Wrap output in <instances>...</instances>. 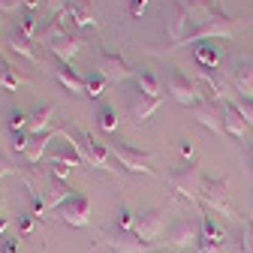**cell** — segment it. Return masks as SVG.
<instances>
[{
	"label": "cell",
	"instance_id": "obj_1",
	"mask_svg": "<svg viewBox=\"0 0 253 253\" xmlns=\"http://www.w3.org/2000/svg\"><path fill=\"white\" fill-rule=\"evenodd\" d=\"M235 34V18H229L223 9H217L193 24L184 27V37L178 40V45H187V42H205V40H229ZM175 45V48H178Z\"/></svg>",
	"mask_w": 253,
	"mask_h": 253
},
{
	"label": "cell",
	"instance_id": "obj_2",
	"mask_svg": "<svg viewBox=\"0 0 253 253\" xmlns=\"http://www.w3.org/2000/svg\"><path fill=\"white\" fill-rule=\"evenodd\" d=\"M217 9H220L217 0H175V18L169 21V42H172V48L184 37L187 24H193V21H199V18L217 12Z\"/></svg>",
	"mask_w": 253,
	"mask_h": 253
},
{
	"label": "cell",
	"instance_id": "obj_3",
	"mask_svg": "<svg viewBox=\"0 0 253 253\" xmlns=\"http://www.w3.org/2000/svg\"><path fill=\"white\" fill-rule=\"evenodd\" d=\"M67 139L79 148V154H82V160L84 163H90V166H97V169H106V172H115L118 166H112V151L100 142V139H93L90 133H84V130H67Z\"/></svg>",
	"mask_w": 253,
	"mask_h": 253
},
{
	"label": "cell",
	"instance_id": "obj_4",
	"mask_svg": "<svg viewBox=\"0 0 253 253\" xmlns=\"http://www.w3.org/2000/svg\"><path fill=\"white\" fill-rule=\"evenodd\" d=\"M199 202L205 211L223 214V217H235V208L229 202V181L226 178H205L202 190H199Z\"/></svg>",
	"mask_w": 253,
	"mask_h": 253
},
{
	"label": "cell",
	"instance_id": "obj_5",
	"mask_svg": "<svg viewBox=\"0 0 253 253\" xmlns=\"http://www.w3.org/2000/svg\"><path fill=\"white\" fill-rule=\"evenodd\" d=\"M199 223H193V220H187V217H178L172 220V226L166 232V244L178 253H199Z\"/></svg>",
	"mask_w": 253,
	"mask_h": 253
},
{
	"label": "cell",
	"instance_id": "obj_6",
	"mask_svg": "<svg viewBox=\"0 0 253 253\" xmlns=\"http://www.w3.org/2000/svg\"><path fill=\"white\" fill-rule=\"evenodd\" d=\"M202 181H205V175H202V169L193 166V163H190V166H178V169L169 172V187L175 190L178 196L190 199V202H199Z\"/></svg>",
	"mask_w": 253,
	"mask_h": 253
},
{
	"label": "cell",
	"instance_id": "obj_7",
	"mask_svg": "<svg viewBox=\"0 0 253 253\" xmlns=\"http://www.w3.org/2000/svg\"><path fill=\"white\" fill-rule=\"evenodd\" d=\"M57 217L63 223H70V226H87L90 223V199L82 193V190H76L70 199H63L57 205Z\"/></svg>",
	"mask_w": 253,
	"mask_h": 253
},
{
	"label": "cell",
	"instance_id": "obj_8",
	"mask_svg": "<svg viewBox=\"0 0 253 253\" xmlns=\"http://www.w3.org/2000/svg\"><path fill=\"white\" fill-rule=\"evenodd\" d=\"M93 70H97L100 76H106V82H124V79L133 76L126 57L118 54V51H109V48H103V51L97 54V60H93Z\"/></svg>",
	"mask_w": 253,
	"mask_h": 253
},
{
	"label": "cell",
	"instance_id": "obj_9",
	"mask_svg": "<svg viewBox=\"0 0 253 253\" xmlns=\"http://www.w3.org/2000/svg\"><path fill=\"white\" fill-rule=\"evenodd\" d=\"M109 151H112V157L118 160V166L130 169V172H145V175H154V166H151V154H148V151L130 148V145H124V142H115Z\"/></svg>",
	"mask_w": 253,
	"mask_h": 253
},
{
	"label": "cell",
	"instance_id": "obj_10",
	"mask_svg": "<svg viewBox=\"0 0 253 253\" xmlns=\"http://www.w3.org/2000/svg\"><path fill=\"white\" fill-rule=\"evenodd\" d=\"M163 226H166L163 211H160V208H148V211H139V214H136V226H133V232H136L145 244H157V238H160Z\"/></svg>",
	"mask_w": 253,
	"mask_h": 253
},
{
	"label": "cell",
	"instance_id": "obj_11",
	"mask_svg": "<svg viewBox=\"0 0 253 253\" xmlns=\"http://www.w3.org/2000/svg\"><path fill=\"white\" fill-rule=\"evenodd\" d=\"M169 93H172V100H178L181 106H196V103H202V93H199V87L190 82L184 73H178V70H172L169 73Z\"/></svg>",
	"mask_w": 253,
	"mask_h": 253
},
{
	"label": "cell",
	"instance_id": "obj_12",
	"mask_svg": "<svg viewBox=\"0 0 253 253\" xmlns=\"http://www.w3.org/2000/svg\"><path fill=\"white\" fill-rule=\"evenodd\" d=\"M76 193V190L70 187V181H60V178H54V175H48L45 181H42V187H40V199H42V205L48 208V211H57V205L63 202V199H70Z\"/></svg>",
	"mask_w": 253,
	"mask_h": 253
},
{
	"label": "cell",
	"instance_id": "obj_13",
	"mask_svg": "<svg viewBox=\"0 0 253 253\" xmlns=\"http://www.w3.org/2000/svg\"><path fill=\"white\" fill-rule=\"evenodd\" d=\"M103 241L118 253H154V244H145L136 232H103Z\"/></svg>",
	"mask_w": 253,
	"mask_h": 253
},
{
	"label": "cell",
	"instance_id": "obj_14",
	"mask_svg": "<svg viewBox=\"0 0 253 253\" xmlns=\"http://www.w3.org/2000/svg\"><path fill=\"white\" fill-rule=\"evenodd\" d=\"M196 63L199 67H205V70H220L223 67V60H226V45H223V40H205V42H199L196 45Z\"/></svg>",
	"mask_w": 253,
	"mask_h": 253
},
{
	"label": "cell",
	"instance_id": "obj_15",
	"mask_svg": "<svg viewBox=\"0 0 253 253\" xmlns=\"http://www.w3.org/2000/svg\"><path fill=\"white\" fill-rule=\"evenodd\" d=\"M190 115H193L202 126H208V130L226 133V130H223V112L214 109V100H202V103H196V106H190Z\"/></svg>",
	"mask_w": 253,
	"mask_h": 253
},
{
	"label": "cell",
	"instance_id": "obj_16",
	"mask_svg": "<svg viewBox=\"0 0 253 253\" xmlns=\"http://www.w3.org/2000/svg\"><path fill=\"white\" fill-rule=\"evenodd\" d=\"M199 76H202V82L208 84V90L214 93V100H220V103H229V97H232V84L220 76V70H199Z\"/></svg>",
	"mask_w": 253,
	"mask_h": 253
},
{
	"label": "cell",
	"instance_id": "obj_17",
	"mask_svg": "<svg viewBox=\"0 0 253 253\" xmlns=\"http://www.w3.org/2000/svg\"><path fill=\"white\" fill-rule=\"evenodd\" d=\"M232 87L241 97H253V60H238L232 67Z\"/></svg>",
	"mask_w": 253,
	"mask_h": 253
},
{
	"label": "cell",
	"instance_id": "obj_18",
	"mask_svg": "<svg viewBox=\"0 0 253 253\" xmlns=\"http://www.w3.org/2000/svg\"><path fill=\"white\" fill-rule=\"evenodd\" d=\"M45 160L51 163V166H67V169H76V166H82L84 160H82V154H79V148L73 145V142H63L57 151H51Z\"/></svg>",
	"mask_w": 253,
	"mask_h": 253
},
{
	"label": "cell",
	"instance_id": "obj_19",
	"mask_svg": "<svg viewBox=\"0 0 253 253\" xmlns=\"http://www.w3.org/2000/svg\"><path fill=\"white\" fill-rule=\"evenodd\" d=\"M220 112H223V130H226V136L241 139V136H244V130H247V121H244V118H241V112L232 106V100L220 106Z\"/></svg>",
	"mask_w": 253,
	"mask_h": 253
},
{
	"label": "cell",
	"instance_id": "obj_20",
	"mask_svg": "<svg viewBox=\"0 0 253 253\" xmlns=\"http://www.w3.org/2000/svg\"><path fill=\"white\" fill-rule=\"evenodd\" d=\"M54 136H60V133H57V130H48V133H40V136H30V145H27V151H24V157H27L30 166H37L42 157H45V148L51 145Z\"/></svg>",
	"mask_w": 253,
	"mask_h": 253
},
{
	"label": "cell",
	"instance_id": "obj_21",
	"mask_svg": "<svg viewBox=\"0 0 253 253\" xmlns=\"http://www.w3.org/2000/svg\"><path fill=\"white\" fill-rule=\"evenodd\" d=\"M54 76H57V82L67 87L70 93H84V76H79V73L73 70V63H57V67H54Z\"/></svg>",
	"mask_w": 253,
	"mask_h": 253
},
{
	"label": "cell",
	"instance_id": "obj_22",
	"mask_svg": "<svg viewBox=\"0 0 253 253\" xmlns=\"http://www.w3.org/2000/svg\"><path fill=\"white\" fill-rule=\"evenodd\" d=\"M79 37H73V34H67V37H60V40H54V42H48V48H51V54L60 60V63H70L76 54H79Z\"/></svg>",
	"mask_w": 253,
	"mask_h": 253
},
{
	"label": "cell",
	"instance_id": "obj_23",
	"mask_svg": "<svg viewBox=\"0 0 253 253\" xmlns=\"http://www.w3.org/2000/svg\"><path fill=\"white\" fill-rule=\"evenodd\" d=\"M51 115H54V106H37L34 112H30V124H27V133L30 136H40V133H48L51 126Z\"/></svg>",
	"mask_w": 253,
	"mask_h": 253
},
{
	"label": "cell",
	"instance_id": "obj_24",
	"mask_svg": "<svg viewBox=\"0 0 253 253\" xmlns=\"http://www.w3.org/2000/svg\"><path fill=\"white\" fill-rule=\"evenodd\" d=\"M160 97H145V93H136V97L130 100V112H133V118L136 121H148L157 109H160Z\"/></svg>",
	"mask_w": 253,
	"mask_h": 253
},
{
	"label": "cell",
	"instance_id": "obj_25",
	"mask_svg": "<svg viewBox=\"0 0 253 253\" xmlns=\"http://www.w3.org/2000/svg\"><path fill=\"white\" fill-rule=\"evenodd\" d=\"M63 9H70V15L76 18L79 27H97V15H93L87 0H67V6H63Z\"/></svg>",
	"mask_w": 253,
	"mask_h": 253
},
{
	"label": "cell",
	"instance_id": "obj_26",
	"mask_svg": "<svg viewBox=\"0 0 253 253\" xmlns=\"http://www.w3.org/2000/svg\"><path fill=\"white\" fill-rule=\"evenodd\" d=\"M27 82H30L27 76H21L12 63H6L3 57H0V87H3V90H18V87L27 84Z\"/></svg>",
	"mask_w": 253,
	"mask_h": 253
},
{
	"label": "cell",
	"instance_id": "obj_27",
	"mask_svg": "<svg viewBox=\"0 0 253 253\" xmlns=\"http://www.w3.org/2000/svg\"><path fill=\"white\" fill-rule=\"evenodd\" d=\"M9 48H12L15 54H21L24 60L37 63V51H34V40H30V37H24V34H18V30H15V34L9 37Z\"/></svg>",
	"mask_w": 253,
	"mask_h": 253
},
{
	"label": "cell",
	"instance_id": "obj_28",
	"mask_svg": "<svg viewBox=\"0 0 253 253\" xmlns=\"http://www.w3.org/2000/svg\"><path fill=\"white\" fill-rule=\"evenodd\" d=\"M106 76H100L97 70H90L87 76H84V93H87V97L90 100H100L103 97V93H106Z\"/></svg>",
	"mask_w": 253,
	"mask_h": 253
},
{
	"label": "cell",
	"instance_id": "obj_29",
	"mask_svg": "<svg viewBox=\"0 0 253 253\" xmlns=\"http://www.w3.org/2000/svg\"><path fill=\"white\" fill-rule=\"evenodd\" d=\"M136 84H139V93H145V97H160V82L151 70H142L136 76Z\"/></svg>",
	"mask_w": 253,
	"mask_h": 253
},
{
	"label": "cell",
	"instance_id": "obj_30",
	"mask_svg": "<svg viewBox=\"0 0 253 253\" xmlns=\"http://www.w3.org/2000/svg\"><path fill=\"white\" fill-rule=\"evenodd\" d=\"M15 30H18V34H24V37H30V40H37V34H40V30H37V15L30 12V9H24Z\"/></svg>",
	"mask_w": 253,
	"mask_h": 253
},
{
	"label": "cell",
	"instance_id": "obj_31",
	"mask_svg": "<svg viewBox=\"0 0 253 253\" xmlns=\"http://www.w3.org/2000/svg\"><path fill=\"white\" fill-rule=\"evenodd\" d=\"M115 220H118L121 232H133V226H136V214L126 208V205H121V208L115 211Z\"/></svg>",
	"mask_w": 253,
	"mask_h": 253
},
{
	"label": "cell",
	"instance_id": "obj_32",
	"mask_svg": "<svg viewBox=\"0 0 253 253\" xmlns=\"http://www.w3.org/2000/svg\"><path fill=\"white\" fill-rule=\"evenodd\" d=\"M6 124H9V130H12V133H18V130H27L30 115H27V112H21V109H12V112H9V118H6Z\"/></svg>",
	"mask_w": 253,
	"mask_h": 253
},
{
	"label": "cell",
	"instance_id": "obj_33",
	"mask_svg": "<svg viewBox=\"0 0 253 253\" xmlns=\"http://www.w3.org/2000/svg\"><path fill=\"white\" fill-rule=\"evenodd\" d=\"M100 126H103V130H118V109L115 106H103L100 109Z\"/></svg>",
	"mask_w": 253,
	"mask_h": 253
},
{
	"label": "cell",
	"instance_id": "obj_34",
	"mask_svg": "<svg viewBox=\"0 0 253 253\" xmlns=\"http://www.w3.org/2000/svg\"><path fill=\"white\" fill-rule=\"evenodd\" d=\"M238 253H253V217H244V226H241V250Z\"/></svg>",
	"mask_w": 253,
	"mask_h": 253
},
{
	"label": "cell",
	"instance_id": "obj_35",
	"mask_svg": "<svg viewBox=\"0 0 253 253\" xmlns=\"http://www.w3.org/2000/svg\"><path fill=\"white\" fill-rule=\"evenodd\" d=\"M232 106L241 112V118L247 124H253V97H238V100H232Z\"/></svg>",
	"mask_w": 253,
	"mask_h": 253
},
{
	"label": "cell",
	"instance_id": "obj_36",
	"mask_svg": "<svg viewBox=\"0 0 253 253\" xmlns=\"http://www.w3.org/2000/svg\"><path fill=\"white\" fill-rule=\"evenodd\" d=\"M27 145H30V133H27V130L12 133V151H15V154H24V151H27Z\"/></svg>",
	"mask_w": 253,
	"mask_h": 253
},
{
	"label": "cell",
	"instance_id": "obj_37",
	"mask_svg": "<svg viewBox=\"0 0 253 253\" xmlns=\"http://www.w3.org/2000/svg\"><path fill=\"white\" fill-rule=\"evenodd\" d=\"M34 220H37L34 214H21V217H18V232H21V235H30V232H34V226H37Z\"/></svg>",
	"mask_w": 253,
	"mask_h": 253
},
{
	"label": "cell",
	"instance_id": "obj_38",
	"mask_svg": "<svg viewBox=\"0 0 253 253\" xmlns=\"http://www.w3.org/2000/svg\"><path fill=\"white\" fill-rule=\"evenodd\" d=\"M0 253H21V241L18 238H6L0 244Z\"/></svg>",
	"mask_w": 253,
	"mask_h": 253
},
{
	"label": "cell",
	"instance_id": "obj_39",
	"mask_svg": "<svg viewBox=\"0 0 253 253\" xmlns=\"http://www.w3.org/2000/svg\"><path fill=\"white\" fill-rule=\"evenodd\" d=\"M145 9H148V0H130V15H136V18H139Z\"/></svg>",
	"mask_w": 253,
	"mask_h": 253
},
{
	"label": "cell",
	"instance_id": "obj_40",
	"mask_svg": "<svg viewBox=\"0 0 253 253\" xmlns=\"http://www.w3.org/2000/svg\"><path fill=\"white\" fill-rule=\"evenodd\" d=\"M18 6H24L21 0H0V12H15Z\"/></svg>",
	"mask_w": 253,
	"mask_h": 253
},
{
	"label": "cell",
	"instance_id": "obj_41",
	"mask_svg": "<svg viewBox=\"0 0 253 253\" xmlns=\"http://www.w3.org/2000/svg\"><path fill=\"white\" fill-rule=\"evenodd\" d=\"M181 154L187 157V160H193V154H196V148H193V142H190V139H181Z\"/></svg>",
	"mask_w": 253,
	"mask_h": 253
},
{
	"label": "cell",
	"instance_id": "obj_42",
	"mask_svg": "<svg viewBox=\"0 0 253 253\" xmlns=\"http://www.w3.org/2000/svg\"><path fill=\"white\" fill-rule=\"evenodd\" d=\"M12 172H15V166H12V163L6 160L3 154H0V178H3V175H12Z\"/></svg>",
	"mask_w": 253,
	"mask_h": 253
},
{
	"label": "cell",
	"instance_id": "obj_43",
	"mask_svg": "<svg viewBox=\"0 0 253 253\" xmlns=\"http://www.w3.org/2000/svg\"><path fill=\"white\" fill-rule=\"evenodd\" d=\"M21 3H24V9H30V12H34V9L42 3V0H21Z\"/></svg>",
	"mask_w": 253,
	"mask_h": 253
},
{
	"label": "cell",
	"instance_id": "obj_44",
	"mask_svg": "<svg viewBox=\"0 0 253 253\" xmlns=\"http://www.w3.org/2000/svg\"><path fill=\"white\" fill-rule=\"evenodd\" d=\"M6 226H9V217H6V214H0V235L6 232Z\"/></svg>",
	"mask_w": 253,
	"mask_h": 253
},
{
	"label": "cell",
	"instance_id": "obj_45",
	"mask_svg": "<svg viewBox=\"0 0 253 253\" xmlns=\"http://www.w3.org/2000/svg\"><path fill=\"white\" fill-rule=\"evenodd\" d=\"M154 253H178V250H154Z\"/></svg>",
	"mask_w": 253,
	"mask_h": 253
},
{
	"label": "cell",
	"instance_id": "obj_46",
	"mask_svg": "<svg viewBox=\"0 0 253 253\" xmlns=\"http://www.w3.org/2000/svg\"><path fill=\"white\" fill-rule=\"evenodd\" d=\"M0 27H3V18H0Z\"/></svg>",
	"mask_w": 253,
	"mask_h": 253
}]
</instances>
